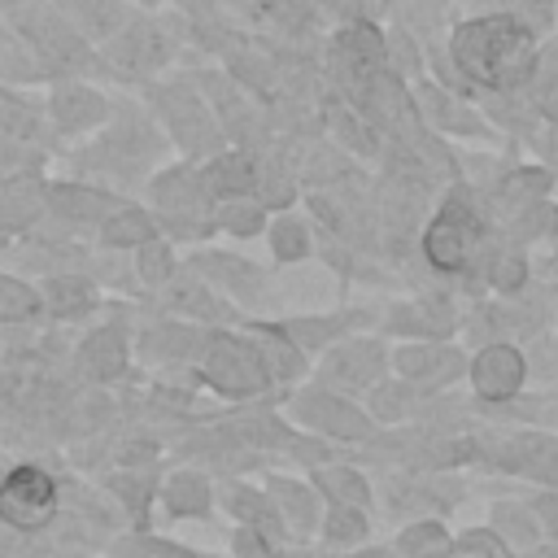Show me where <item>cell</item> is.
Returning a JSON list of instances; mask_svg holds the SVG:
<instances>
[{
    "label": "cell",
    "mask_w": 558,
    "mask_h": 558,
    "mask_svg": "<svg viewBox=\"0 0 558 558\" xmlns=\"http://www.w3.org/2000/svg\"><path fill=\"white\" fill-rule=\"evenodd\" d=\"M35 314V292L17 279H0V318H26Z\"/></svg>",
    "instance_id": "16"
},
{
    "label": "cell",
    "mask_w": 558,
    "mask_h": 558,
    "mask_svg": "<svg viewBox=\"0 0 558 558\" xmlns=\"http://www.w3.org/2000/svg\"><path fill=\"white\" fill-rule=\"evenodd\" d=\"M401 549L414 554V558H432V554H445L449 549V536H445L440 523H418V527H410L401 536Z\"/></svg>",
    "instance_id": "11"
},
{
    "label": "cell",
    "mask_w": 558,
    "mask_h": 558,
    "mask_svg": "<svg viewBox=\"0 0 558 558\" xmlns=\"http://www.w3.org/2000/svg\"><path fill=\"white\" fill-rule=\"evenodd\" d=\"M170 510L174 514H201V510H209V488L196 475H179L170 484Z\"/></svg>",
    "instance_id": "10"
},
{
    "label": "cell",
    "mask_w": 558,
    "mask_h": 558,
    "mask_svg": "<svg viewBox=\"0 0 558 558\" xmlns=\"http://www.w3.org/2000/svg\"><path fill=\"white\" fill-rule=\"evenodd\" d=\"M453 61L488 87H510L532 74L536 44L514 17H480L453 35Z\"/></svg>",
    "instance_id": "1"
},
{
    "label": "cell",
    "mask_w": 558,
    "mask_h": 558,
    "mask_svg": "<svg viewBox=\"0 0 558 558\" xmlns=\"http://www.w3.org/2000/svg\"><path fill=\"white\" fill-rule=\"evenodd\" d=\"M83 362H87V375H96V379L118 375L122 362H126L122 336H118V331H96V336L87 340V349H83Z\"/></svg>",
    "instance_id": "7"
},
{
    "label": "cell",
    "mask_w": 558,
    "mask_h": 558,
    "mask_svg": "<svg viewBox=\"0 0 558 558\" xmlns=\"http://www.w3.org/2000/svg\"><path fill=\"white\" fill-rule=\"evenodd\" d=\"M52 205H57L61 214L87 218V214H100L109 201H105L100 192H87V187H52Z\"/></svg>",
    "instance_id": "12"
},
{
    "label": "cell",
    "mask_w": 558,
    "mask_h": 558,
    "mask_svg": "<svg viewBox=\"0 0 558 558\" xmlns=\"http://www.w3.org/2000/svg\"><path fill=\"white\" fill-rule=\"evenodd\" d=\"M52 305H57V314H83L92 305V288L83 279H57L52 283Z\"/></svg>",
    "instance_id": "15"
},
{
    "label": "cell",
    "mask_w": 558,
    "mask_h": 558,
    "mask_svg": "<svg viewBox=\"0 0 558 558\" xmlns=\"http://www.w3.org/2000/svg\"><path fill=\"white\" fill-rule=\"evenodd\" d=\"M209 192H248L253 187V161L248 157H218L205 174Z\"/></svg>",
    "instance_id": "8"
},
{
    "label": "cell",
    "mask_w": 558,
    "mask_h": 558,
    "mask_svg": "<svg viewBox=\"0 0 558 558\" xmlns=\"http://www.w3.org/2000/svg\"><path fill=\"white\" fill-rule=\"evenodd\" d=\"M375 366H379V353H375L371 344H353V349L340 353V362H336V371L349 375V379H371Z\"/></svg>",
    "instance_id": "18"
},
{
    "label": "cell",
    "mask_w": 558,
    "mask_h": 558,
    "mask_svg": "<svg viewBox=\"0 0 558 558\" xmlns=\"http://www.w3.org/2000/svg\"><path fill=\"white\" fill-rule=\"evenodd\" d=\"M170 275V248L166 244H140V279H148V283H161Z\"/></svg>",
    "instance_id": "20"
},
{
    "label": "cell",
    "mask_w": 558,
    "mask_h": 558,
    "mask_svg": "<svg viewBox=\"0 0 558 558\" xmlns=\"http://www.w3.org/2000/svg\"><path fill=\"white\" fill-rule=\"evenodd\" d=\"M532 514L541 519V527H545V532H554V536H558V493H545V497H536Z\"/></svg>",
    "instance_id": "26"
},
{
    "label": "cell",
    "mask_w": 558,
    "mask_h": 558,
    "mask_svg": "<svg viewBox=\"0 0 558 558\" xmlns=\"http://www.w3.org/2000/svg\"><path fill=\"white\" fill-rule=\"evenodd\" d=\"M148 218L140 214V209H126V214H113L109 222H105V240L109 244H148Z\"/></svg>",
    "instance_id": "9"
},
{
    "label": "cell",
    "mask_w": 558,
    "mask_h": 558,
    "mask_svg": "<svg viewBox=\"0 0 558 558\" xmlns=\"http://www.w3.org/2000/svg\"><path fill=\"white\" fill-rule=\"evenodd\" d=\"M17 100H9V96H0V126H9V131H22L26 126V113L22 109H13Z\"/></svg>",
    "instance_id": "28"
},
{
    "label": "cell",
    "mask_w": 558,
    "mask_h": 558,
    "mask_svg": "<svg viewBox=\"0 0 558 558\" xmlns=\"http://www.w3.org/2000/svg\"><path fill=\"white\" fill-rule=\"evenodd\" d=\"M100 113H105V105H100L92 92H70V96H61V122H70V126L96 122Z\"/></svg>",
    "instance_id": "17"
},
{
    "label": "cell",
    "mask_w": 558,
    "mask_h": 558,
    "mask_svg": "<svg viewBox=\"0 0 558 558\" xmlns=\"http://www.w3.org/2000/svg\"><path fill=\"white\" fill-rule=\"evenodd\" d=\"M157 196H161L174 214H192V209H201V192H196V183H192V179H183V174L161 179V183H157Z\"/></svg>",
    "instance_id": "14"
},
{
    "label": "cell",
    "mask_w": 558,
    "mask_h": 558,
    "mask_svg": "<svg viewBox=\"0 0 558 558\" xmlns=\"http://www.w3.org/2000/svg\"><path fill=\"white\" fill-rule=\"evenodd\" d=\"M318 484H323L331 497H340V501H353V506L366 501V484H362L353 471H323Z\"/></svg>",
    "instance_id": "19"
},
{
    "label": "cell",
    "mask_w": 558,
    "mask_h": 558,
    "mask_svg": "<svg viewBox=\"0 0 558 558\" xmlns=\"http://www.w3.org/2000/svg\"><path fill=\"white\" fill-rule=\"evenodd\" d=\"M545 174L541 170H523V174H514L506 187H501V196H536V192H545Z\"/></svg>",
    "instance_id": "24"
},
{
    "label": "cell",
    "mask_w": 558,
    "mask_h": 558,
    "mask_svg": "<svg viewBox=\"0 0 558 558\" xmlns=\"http://www.w3.org/2000/svg\"><path fill=\"white\" fill-rule=\"evenodd\" d=\"M57 510V488L44 471L35 466H13L0 484V519L17 532H35L52 519Z\"/></svg>",
    "instance_id": "2"
},
{
    "label": "cell",
    "mask_w": 558,
    "mask_h": 558,
    "mask_svg": "<svg viewBox=\"0 0 558 558\" xmlns=\"http://www.w3.org/2000/svg\"><path fill=\"white\" fill-rule=\"evenodd\" d=\"M466 558H510L506 554V545L493 536V532H471V536H462V545H458Z\"/></svg>",
    "instance_id": "22"
},
{
    "label": "cell",
    "mask_w": 558,
    "mask_h": 558,
    "mask_svg": "<svg viewBox=\"0 0 558 558\" xmlns=\"http://www.w3.org/2000/svg\"><path fill=\"white\" fill-rule=\"evenodd\" d=\"M257 222H262L257 205H235V214H227V227L231 231H257Z\"/></svg>",
    "instance_id": "27"
},
{
    "label": "cell",
    "mask_w": 558,
    "mask_h": 558,
    "mask_svg": "<svg viewBox=\"0 0 558 558\" xmlns=\"http://www.w3.org/2000/svg\"><path fill=\"white\" fill-rule=\"evenodd\" d=\"M401 371L405 375H432V371L449 375V371H458V357L453 353H436V349H405L401 353Z\"/></svg>",
    "instance_id": "13"
},
{
    "label": "cell",
    "mask_w": 558,
    "mask_h": 558,
    "mask_svg": "<svg viewBox=\"0 0 558 558\" xmlns=\"http://www.w3.org/2000/svg\"><path fill=\"white\" fill-rule=\"evenodd\" d=\"M471 379H475V392H480V397L501 401V397H510V392L523 384V357H519L510 344H488V349L475 357Z\"/></svg>",
    "instance_id": "5"
},
{
    "label": "cell",
    "mask_w": 558,
    "mask_h": 558,
    "mask_svg": "<svg viewBox=\"0 0 558 558\" xmlns=\"http://www.w3.org/2000/svg\"><path fill=\"white\" fill-rule=\"evenodd\" d=\"M493 279H497V288H519L523 283V262L514 253H501L497 266H493Z\"/></svg>",
    "instance_id": "25"
},
{
    "label": "cell",
    "mask_w": 558,
    "mask_h": 558,
    "mask_svg": "<svg viewBox=\"0 0 558 558\" xmlns=\"http://www.w3.org/2000/svg\"><path fill=\"white\" fill-rule=\"evenodd\" d=\"M275 253L279 257H301L305 253V231L296 222H279L275 227Z\"/></svg>",
    "instance_id": "23"
},
{
    "label": "cell",
    "mask_w": 558,
    "mask_h": 558,
    "mask_svg": "<svg viewBox=\"0 0 558 558\" xmlns=\"http://www.w3.org/2000/svg\"><path fill=\"white\" fill-rule=\"evenodd\" d=\"M327 532H331L336 541H357V536L366 532V523H362V514H357V510L336 506V510H331V519H327Z\"/></svg>",
    "instance_id": "21"
},
{
    "label": "cell",
    "mask_w": 558,
    "mask_h": 558,
    "mask_svg": "<svg viewBox=\"0 0 558 558\" xmlns=\"http://www.w3.org/2000/svg\"><path fill=\"white\" fill-rule=\"evenodd\" d=\"M475 235H480L475 214H471L462 201H449V205L436 214V222L427 227L423 248H427L432 266H440V270H458V266H466Z\"/></svg>",
    "instance_id": "3"
},
{
    "label": "cell",
    "mask_w": 558,
    "mask_h": 558,
    "mask_svg": "<svg viewBox=\"0 0 558 558\" xmlns=\"http://www.w3.org/2000/svg\"><path fill=\"white\" fill-rule=\"evenodd\" d=\"M301 410L314 418V423H323V427H331V432H340V436H366L371 432V423L353 410V405H344V401H336V397H305L301 401Z\"/></svg>",
    "instance_id": "6"
},
{
    "label": "cell",
    "mask_w": 558,
    "mask_h": 558,
    "mask_svg": "<svg viewBox=\"0 0 558 558\" xmlns=\"http://www.w3.org/2000/svg\"><path fill=\"white\" fill-rule=\"evenodd\" d=\"M205 375H209V384H218L222 392H257V388L266 384L262 353L248 349V344H235V340H227V336L209 340Z\"/></svg>",
    "instance_id": "4"
}]
</instances>
